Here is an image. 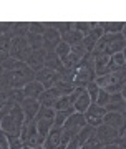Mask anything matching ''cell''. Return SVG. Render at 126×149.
<instances>
[{"label":"cell","mask_w":126,"mask_h":149,"mask_svg":"<svg viewBox=\"0 0 126 149\" xmlns=\"http://www.w3.org/2000/svg\"><path fill=\"white\" fill-rule=\"evenodd\" d=\"M62 80H68L73 83L75 88H86L88 83L96 80V71H94V55L86 53L81 58L76 66L70 71L66 76H63Z\"/></svg>","instance_id":"cell-1"},{"label":"cell","mask_w":126,"mask_h":149,"mask_svg":"<svg viewBox=\"0 0 126 149\" xmlns=\"http://www.w3.org/2000/svg\"><path fill=\"white\" fill-rule=\"evenodd\" d=\"M125 47H126V40L121 33H105V35L98 40V43H96V47H94V50H93V53L111 56V55L121 53Z\"/></svg>","instance_id":"cell-2"},{"label":"cell","mask_w":126,"mask_h":149,"mask_svg":"<svg viewBox=\"0 0 126 149\" xmlns=\"http://www.w3.org/2000/svg\"><path fill=\"white\" fill-rule=\"evenodd\" d=\"M125 66H123L121 70L113 71V73L103 74V76H96L94 83L100 86L101 90L108 91L110 95L121 93V90H123V86H125V83H126V68Z\"/></svg>","instance_id":"cell-3"},{"label":"cell","mask_w":126,"mask_h":149,"mask_svg":"<svg viewBox=\"0 0 126 149\" xmlns=\"http://www.w3.org/2000/svg\"><path fill=\"white\" fill-rule=\"evenodd\" d=\"M5 80L10 90H22L27 83L35 80V71L27 63H22L18 68L12 70V71H5Z\"/></svg>","instance_id":"cell-4"},{"label":"cell","mask_w":126,"mask_h":149,"mask_svg":"<svg viewBox=\"0 0 126 149\" xmlns=\"http://www.w3.org/2000/svg\"><path fill=\"white\" fill-rule=\"evenodd\" d=\"M25 123V114H23V109L20 108V104L13 106L8 111L4 121L0 124L2 131L7 134V136H20V131H22V126Z\"/></svg>","instance_id":"cell-5"},{"label":"cell","mask_w":126,"mask_h":149,"mask_svg":"<svg viewBox=\"0 0 126 149\" xmlns=\"http://www.w3.org/2000/svg\"><path fill=\"white\" fill-rule=\"evenodd\" d=\"M86 126V119H85V114L81 113H73L71 116L65 121L63 124V138H62V144L68 146V143L76 136V134L81 131V129Z\"/></svg>","instance_id":"cell-6"},{"label":"cell","mask_w":126,"mask_h":149,"mask_svg":"<svg viewBox=\"0 0 126 149\" xmlns=\"http://www.w3.org/2000/svg\"><path fill=\"white\" fill-rule=\"evenodd\" d=\"M32 47L27 37H13L12 38V43H10V56L12 58L18 60V61H23L25 63L28 56L32 55Z\"/></svg>","instance_id":"cell-7"},{"label":"cell","mask_w":126,"mask_h":149,"mask_svg":"<svg viewBox=\"0 0 126 149\" xmlns=\"http://www.w3.org/2000/svg\"><path fill=\"white\" fill-rule=\"evenodd\" d=\"M106 109L100 104H96V103H91L90 108L85 111V119H86V124L90 126H93V128H98L103 124V118L106 114Z\"/></svg>","instance_id":"cell-8"},{"label":"cell","mask_w":126,"mask_h":149,"mask_svg":"<svg viewBox=\"0 0 126 149\" xmlns=\"http://www.w3.org/2000/svg\"><path fill=\"white\" fill-rule=\"evenodd\" d=\"M94 136L100 139L101 143H103V146H110V144H118V141H120V133L116 131L115 128H111V126H108V124H101V126H98L96 128V133H94Z\"/></svg>","instance_id":"cell-9"},{"label":"cell","mask_w":126,"mask_h":149,"mask_svg":"<svg viewBox=\"0 0 126 149\" xmlns=\"http://www.w3.org/2000/svg\"><path fill=\"white\" fill-rule=\"evenodd\" d=\"M35 80L38 83H42L45 90H50V88H53L58 81L62 80V74L58 73V71H53V70L43 68L38 73H35Z\"/></svg>","instance_id":"cell-10"},{"label":"cell","mask_w":126,"mask_h":149,"mask_svg":"<svg viewBox=\"0 0 126 149\" xmlns=\"http://www.w3.org/2000/svg\"><path fill=\"white\" fill-rule=\"evenodd\" d=\"M103 123L115 128L120 136L123 134V131L126 129V114H121V113H113V111H108L103 118Z\"/></svg>","instance_id":"cell-11"},{"label":"cell","mask_w":126,"mask_h":149,"mask_svg":"<svg viewBox=\"0 0 126 149\" xmlns=\"http://www.w3.org/2000/svg\"><path fill=\"white\" fill-rule=\"evenodd\" d=\"M42 38H43V50L45 52H55L57 47L62 43V35H60V32H57V30H53L50 27L42 35Z\"/></svg>","instance_id":"cell-12"},{"label":"cell","mask_w":126,"mask_h":149,"mask_svg":"<svg viewBox=\"0 0 126 149\" xmlns=\"http://www.w3.org/2000/svg\"><path fill=\"white\" fill-rule=\"evenodd\" d=\"M45 56H47V52H45L43 48H42V50H33L25 63L28 65L35 73H38L40 70L45 68Z\"/></svg>","instance_id":"cell-13"},{"label":"cell","mask_w":126,"mask_h":149,"mask_svg":"<svg viewBox=\"0 0 126 149\" xmlns=\"http://www.w3.org/2000/svg\"><path fill=\"white\" fill-rule=\"evenodd\" d=\"M20 108L23 109V114H25L27 121H33L38 109H40V103L35 98H23V101L20 103Z\"/></svg>","instance_id":"cell-14"},{"label":"cell","mask_w":126,"mask_h":149,"mask_svg":"<svg viewBox=\"0 0 126 149\" xmlns=\"http://www.w3.org/2000/svg\"><path fill=\"white\" fill-rule=\"evenodd\" d=\"M106 111H113V113H121V114H126V100L123 98L121 93H115V95L110 96V101L105 106Z\"/></svg>","instance_id":"cell-15"},{"label":"cell","mask_w":126,"mask_h":149,"mask_svg":"<svg viewBox=\"0 0 126 149\" xmlns=\"http://www.w3.org/2000/svg\"><path fill=\"white\" fill-rule=\"evenodd\" d=\"M62 138H63V128H57V126H53V128L50 129L48 136L45 138L43 148H45V149H58V146L62 144Z\"/></svg>","instance_id":"cell-16"},{"label":"cell","mask_w":126,"mask_h":149,"mask_svg":"<svg viewBox=\"0 0 126 149\" xmlns=\"http://www.w3.org/2000/svg\"><path fill=\"white\" fill-rule=\"evenodd\" d=\"M22 90H23V96H25V98H35V100H38L40 95L45 91V88H43L42 83H38L37 80H33V81H30V83H27Z\"/></svg>","instance_id":"cell-17"},{"label":"cell","mask_w":126,"mask_h":149,"mask_svg":"<svg viewBox=\"0 0 126 149\" xmlns=\"http://www.w3.org/2000/svg\"><path fill=\"white\" fill-rule=\"evenodd\" d=\"M58 98H60V96H58V93L53 90V88H50V90H45L42 95H40V98H38V103H40V106L53 108Z\"/></svg>","instance_id":"cell-18"},{"label":"cell","mask_w":126,"mask_h":149,"mask_svg":"<svg viewBox=\"0 0 126 149\" xmlns=\"http://www.w3.org/2000/svg\"><path fill=\"white\" fill-rule=\"evenodd\" d=\"M90 104H91V100H90V95L86 93V90H83L81 93H80V96L76 98V101H75V113H81V114H85V111L90 108Z\"/></svg>","instance_id":"cell-19"},{"label":"cell","mask_w":126,"mask_h":149,"mask_svg":"<svg viewBox=\"0 0 126 149\" xmlns=\"http://www.w3.org/2000/svg\"><path fill=\"white\" fill-rule=\"evenodd\" d=\"M62 42L68 43L70 47H75V45H78V43L83 42V35H81L76 28H71L68 32L62 33Z\"/></svg>","instance_id":"cell-20"},{"label":"cell","mask_w":126,"mask_h":149,"mask_svg":"<svg viewBox=\"0 0 126 149\" xmlns=\"http://www.w3.org/2000/svg\"><path fill=\"white\" fill-rule=\"evenodd\" d=\"M126 65L125 61V56H123V53H116V55H111L110 56V61H108V66H106V73H113V71H116V70H121L123 66Z\"/></svg>","instance_id":"cell-21"},{"label":"cell","mask_w":126,"mask_h":149,"mask_svg":"<svg viewBox=\"0 0 126 149\" xmlns=\"http://www.w3.org/2000/svg\"><path fill=\"white\" fill-rule=\"evenodd\" d=\"M45 68L53 70V71H60L63 68V63L60 56H58L55 52H47V56H45Z\"/></svg>","instance_id":"cell-22"},{"label":"cell","mask_w":126,"mask_h":149,"mask_svg":"<svg viewBox=\"0 0 126 149\" xmlns=\"http://www.w3.org/2000/svg\"><path fill=\"white\" fill-rule=\"evenodd\" d=\"M94 133H96V128H93V126H90V124H86L81 131H80L76 136H75V141H76V144H78V148L81 149V146H83L86 141H88L91 136H94Z\"/></svg>","instance_id":"cell-23"},{"label":"cell","mask_w":126,"mask_h":149,"mask_svg":"<svg viewBox=\"0 0 126 149\" xmlns=\"http://www.w3.org/2000/svg\"><path fill=\"white\" fill-rule=\"evenodd\" d=\"M53 90L58 93V96H68V95H71L76 88L73 86V83L71 81H68V80H60L57 83V85L53 86Z\"/></svg>","instance_id":"cell-24"},{"label":"cell","mask_w":126,"mask_h":149,"mask_svg":"<svg viewBox=\"0 0 126 149\" xmlns=\"http://www.w3.org/2000/svg\"><path fill=\"white\" fill-rule=\"evenodd\" d=\"M108 61H110V56H106V55H94V71H96V76H103L106 73Z\"/></svg>","instance_id":"cell-25"},{"label":"cell","mask_w":126,"mask_h":149,"mask_svg":"<svg viewBox=\"0 0 126 149\" xmlns=\"http://www.w3.org/2000/svg\"><path fill=\"white\" fill-rule=\"evenodd\" d=\"M28 23L30 22H12V28H10L12 38L13 37H27V33H28Z\"/></svg>","instance_id":"cell-26"},{"label":"cell","mask_w":126,"mask_h":149,"mask_svg":"<svg viewBox=\"0 0 126 149\" xmlns=\"http://www.w3.org/2000/svg\"><path fill=\"white\" fill-rule=\"evenodd\" d=\"M73 113H75V108L63 109V111H55V121H53V126H57V128H63L65 121H66Z\"/></svg>","instance_id":"cell-27"},{"label":"cell","mask_w":126,"mask_h":149,"mask_svg":"<svg viewBox=\"0 0 126 149\" xmlns=\"http://www.w3.org/2000/svg\"><path fill=\"white\" fill-rule=\"evenodd\" d=\"M48 27L53 28V30H57V32H60V35L65 32H68V30H71V28H75L73 22H47Z\"/></svg>","instance_id":"cell-28"},{"label":"cell","mask_w":126,"mask_h":149,"mask_svg":"<svg viewBox=\"0 0 126 149\" xmlns=\"http://www.w3.org/2000/svg\"><path fill=\"white\" fill-rule=\"evenodd\" d=\"M123 27H125V22H103L105 33H121Z\"/></svg>","instance_id":"cell-29"},{"label":"cell","mask_w":126,"mask_h":149,"mask_svg":"<svg viewBox=\"0 0 126 149\" xmlns=\"http://www.w3.org/2000/svg\"><path fill=\"white\" fill-rule=\"evenodd\" d=\"M47 28H48L47 22H30L28 23V32L35 33V35H43L47 32Z\"/></svg>","instance_id":"cell-30"},{"label":"cell","mask_w":126,"mask_h":149,"mask_svg":"<svg viewBox=\"0 0 126 149\" xmlns=\"http://www.w3.org/2000/svg\"><path fill=\"white\" fill-rule=\"evenodd\" d=\"M27 40L30 43L32 50H42L43 48V38L42 35H35V33H27Z\"/></svg>","instance_id":"cell-31"},{"label":"cell","mask_w":126,"mask_h":149,"mask_svg":"<svg viewBox=\"0 0 126 149\" xmlns=\"http://www.w3.org/2000/svg\"><path fill=\"white\" fill-rule=\"evenodd\" d=\"M86 93L90 95V100H91V103H96V100H98V93H100V86L96 85L94 81H91V83H88L86 85Z\"/></svg>","instance_id":"cell-32"},{"label":"cell","mask_w":126,"mask_h":149,"mask_svg":"<svg viewBox=\"0 0 126 149\" xmlns=\"http://www.w3.org/2000/svg\"><path fill=\"white\" fill-rule=\"evenodd\" d=\"M103 148H105L103 143H101L96 136H91V138H90L88 141L81 146V149H103Z\"/></svg>","instance_id":"cell-33"},{"label":"cell","mask_w":126,"mask_h":149,"mask_svg":"<svg viewBox=\"0 0 126 149\" xmlns=\"http://www.w3.org/2000/svg\"><path fill=\"white\" fill-rule=\"evenodd\" d=\"M73 25L83 37L90 35V32H91V22H73Z\"/></svg>","instance_id":"cell-34"},{"label":"cell","mask_w":126,"mask_h":149,"mask_svg":"<svg viewBox=\"0 0 126 149\" xmlns=\"http://www.w3.org/2000/svg\"><path fill=\"white\" fill-rule=\"evenodd\" d=\"M70 52H71V47H70L68 43H65V42H62L57 47V50H55V53L60 56V60H65L70 55Z\"/></svg>","instance_id":"cell-35"},{"label":"cell","mask_w":126,"mask_h":149,"mask_svg":"<svg viewBox=\"0 0 126 149\" xmlns=\"http://www.w3.org/2000/svg\"><path fill=\"white\" fill-rule=\"evenodd\" d=\"M23 146L25 144L20 139V136H8V148L10 149H22Z\"/></svg>","instance_id":"cell-36"},{"label":"cell","mask_w":126,"mask_h":149,"mask_svg":"<svg viewBox=\"0 0 126 149\" xmlns=\"http://www.w3.org/2000/svg\"><path fill=\"white\" fill-rule=\"evenodd\" d=\"M110 93L108 91H105V90H101L100 88V93H98V100H96V104H100V106H103L105 108L106 104H108V101H110Z\"/></svg>","instance_id":"cell-37"},{"label":"cell","mask_w":126,"mask_h":149,"mask_svg":"<svg viewBox=\"0 0 126 149\" xmlns=\"http://www.w3.org/2000/svg\"><path fill=\"white\" fill-rule=\"evenodd\" d=\"M103 149H118V144H110V146H105Z\"/></svg>","instance_id":"cell-38"},{"label":"cell","mask_w":126,"mask_h":149,"mask_svg":"<svg viewBox=\"0 0 126 149\" xmlns=\"http://www.w3.org/2000/svg\"><path fill=\"white\" fill-rule=\"evenodd\" d=\"M121 95H123V98L126 100V83H125V86H123V90H121Z\"/></svg>","instance_id":"cell-39"},{"label":"cell","mask_w":126,"mask_h":149,"mask_svg":"<svg viewBox=\"0 0 126 149\" xmlns=\"http://www.w3.org/2000/svg\"><path fill=\"white\" fill-rule=\"evenodd\" d=\"M121 35L125 37V40H126V22H125V27H123V30H121Z\"/></svg>","instance_id":"cell-40"},{"label":"cell","mask_w":126,"mask_h":149,"mask_svg":"<svg viewBox=\"0 0 126 149\" xmlns=\"http://www.w3.org/2000/svg\"><path fill=\"white\" fill-rule=\"evenodd\" d=\"M121 53H123V56H125V61H126V47L123 48V52H121Z\"/></svg>","instance_id":"cell-41"},{"label":"cell","mask_w":126,"mask_h":149,"mask_svg":"<svg viewBox=\"0 0 126 149\" xmlns=\"http://www.w3.org/2000/svg\"><path fill=\"white\" fill-rule=\"evenodd\" d=\"M32 149H45L43 146H37V148H32Z\"/></svg>","instance_id":"cell-42"},{"label":"cell","mask_w":126,"mask_h":149,"mask_svg":"<svg viewBox=\"0 0 126 149\" xmlns=\"http://www.w3.org/2000/svg\"><path fill=\"white\" fill-rule=\"evenodd\" d=\"M2 71H4V68H2V63H0V73H2Z\"/></svg>","instance_id":"cell-43"},{"label":"cell","mask_w":126,"mask_h":149,"mask_svg":"<svg viewBox=\"0 0 126 149\" xmlns=\"http://www.w3.org/2000/svg\"><path fill=\"white\" fill-rule=\"evenodd\" d=\"M125 68H126V66H125Z\"/></svg>","instance_id":"cell-44"}]
</instances>
